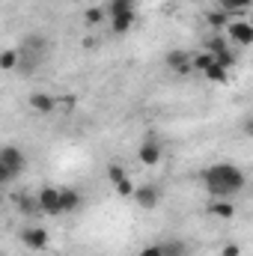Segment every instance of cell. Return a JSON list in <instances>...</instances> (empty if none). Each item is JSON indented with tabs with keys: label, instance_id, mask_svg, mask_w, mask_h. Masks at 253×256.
I'll use <instances>...</instances> for the list:
<instances>
[{
	"label": "cell",
	"instance_id": "obj_22",
	"mask_svg": "<svg viewBox=\"0 0 253 256\" xmlns=\"http://www.w3.org/2000/svg\"><path fill=\"white\" fill-rule=\"evenodd\" d=\"M108 179H110V185H116V182H122V179H128V170L122 167V164H108Z\"/></svg>",
	"mask_w": 253,
	"mask_h": 256
},
{
	"label": "cell",
	"instance_id": "obj_5",
	"mask_svg": "<svg viewBox=\"0 0 253 256\" xmlns=\"http://www.w3.org/2000/svg\"><path fill=\"white\" fill-rule=\"evenodd\" d=\"M137 158H140V164H143V167H158V164H161V158H164V143H161V140H155V137L143 140V143L137 146Z\"/></svg>",
	"mask_w": 253,
	"mask_h": 256
},
{
	"label": "cell",
	"instance_id": "obj_28",
	"mask_svg": "<svg viewBox=\"0 0 253 256\" xmlns=\"http://www.w3.org/2000/svg\"><path fill=\"white\" fill-rule=\"evenodd\" d=\"M220 256H242V248H238L236 242H230V244H224V250H220Z\"/></svg>",
	"mask_w": 253,
	"mask_h": 256
},
{
	"label": "cell",
	"instance_id": "obj_11",
	"mask_svg": "<svg viewBox=\"0 0 253 256\" xmlns=\"http://www.w3.org/2000/svg\"><path fill=\"white\" fill-rule=\"evenodd\" d=\"M27 104H30V110L33 114H51L54 108H57V98L51 96V92H30V98H27Z\"/></svg>",
	"mask_w": 253,
	"mask_h": 256
},
{
	"label": "cell",
	"instance_id": "obj_13",
	"mask_svg": "<svg viewBox=\"0 0 253 256\" xmlns=\"http://www.w3.org/2000/svg\"><path fill=\"white\" fill-rule=\"evenodd\" d=\"M208 214L218 220H232L236 218V202L232 200H212L208 202Z\"/></svg>",
	"mask_w": 253,
	"mask_h": 256
},
{
	"label": "cell",
	"instance_id": "obj_18",
	"mask_svg": "<svg viewBox=\"0 0 253 256\" xmlns=\"http://www.w3.org/2000/svg\"><path fill=\"white\" fill-rule=\"evenodd\" d=\"M18 66V48H3L0 51V68L3 72H15Z\"/></svg>",
	"mask_w": 253,
	"mask_h": 256
},
{
	"label": "cell",
	"instance_id": "obj_8",
	"mask_svg": "<svg viewBox=\"0 0 253 256\" xmlns=\"http://www.w3.org/2000/svg\"><path fill=\"white\" fill-rule=\"evenodd\" d=\"M164 63H167L170 72H176V74H188L190 72V51H185V48H173V51H167Z\"/></svg>",
	"mask_w": 253,
	"mask_h": 256
},
{
	"label": "cell",
	"instance_id": "obj_9",
	"mask_svg": "<svg viewBox=\"0 0 253 256\" xmlns=\"http://www.w3.org/2000/svg\"><path fill=\"white\" fill-rule=\"evenodd\" d=\"M84 206V194L78 188H60V214H72Z\"/></svg>",
	"mask_w": 253,
	"mask_h": 256
},
{
	"label": "cell",
	"instance_id": "obj_27",
	"mask_svg": "<svg viewBox=\"0 0 253 256\" xmlns=\"http://www.w3.org/2000/svg\"><path fill=\"white\" fill-rule=\"evenodd\" d=\"M12 179H15V176H12V173H9V167L0 161V188H3V185H9Z\"/></svg>",
	"mask_w": 253,
	"mask_h": 256
},
{
	"label": "cell",
	"instance_id": "obj_30",
	"mask_svg": "<svg viewBox=\"0 0 253 256\" xmlns=\"http://www.w3.org/2000/svg\"><path fill=\"white\" fill-rule=\"evenodd\" d=\"M0 256H3V254H0Z\"/></svg>",
	"mask_w": 253,
	"mask_h": 256
},
{
	"label": "cell",
	"instance_id": "obj_23",
	"mask_svg": "<svg viewBox=\"0 0 253 256\" xmlns=\"http://www.w3.org/2000/svg\"><path fill=\"white\" fill-rule=\"evenodd\" d=\"M161 250L164 256H185V242H161Z\"/></svg>",
	"mask_w": 253,
	"mask_h": 256
},
{
	"label": "cell",
	"instance_id": "obj_16",
	"mask_svg": "<svg viewBox=\"0 0 253 256\" xmlns=\"http://www.w3.org/2000/svg\"><path fill=\"white\" fill-rule=\"evenodd\" d=\"M250 6L253 0H218V9L226 15H244V12H250Z\"/></svg>",
	"mask_w": 253,
	"mask_h": 256
},
{
	"label": "cell",
	"instance_id": "obj_26",
	"mask_svg": "<svg viewBox=\"0 0 253 256\" xmlns=\"http://www.w3.org/2000/svg\"><path fill=\"white\" fill-rule=\"evenodd\" d=\"M114 188H116V194H120V196H131V191H134V182H131V179H122V182H116Z\"/></svg>",
	"mask_w": 253,
	"mask_h": 256
},
{
	"label": "cell",
	"instance_id": "obj_24",
	"mask_svg": "<svg viewBox=\"0 0 253 256\" xmlns=\"http://www.w3.org/2000/svg\"><path fill=\"white\" fill-rule=\"evenodd\" d=\"M102 18H104V9H102V6H92V9H86V12H84V21H86L90 27H92V24H98Z\"/></svg>",
	"mask_w": 253,
	"mask_h": 256
},
{
	"label": "cell",
	"instance_id": "obj_7",
	"mask_svg": "<svg viewBox=\"0 0 253 256\" xmlns=\"http://www.w3.org/2000/svg\"><path fill=\"white\" fill-rule=\"evenodd\" d=\"M0 161L9 167V173H12L15 179L27 170V155H24V149H18V146H0Z\"/></svg>",
	"mask_w": 253,
	"mask_h": 256
},
{
	"label": "cell",
	"instance_id": "obj_29",
	"mask_svg": "<svg viewBox=\"0 0 253 256\" xmlns=\"http://www.w3.org/2000/svg\"><path fill=\"white\" fill-rule=\"evenodd\" d=\"M188 3H196V0H188Z\"/></svg>",
	"mask_w": 253,
	"mask_h": 256
},
{
	"label": "cell",
	"instance_id": "obj_2",
	"mask_svg": "<svg viewBox=\"0 0 253 256\" xmlns=\"http://www.w3.org/2000/svg\"><path fill=\"white\" fill-rule=\"evenodd\" d=\"M224 36L226 42H236L238 48H250L253 45V24L244 18H230L226 27H224Z\"/></svg>",
	"mask_w": 253,
	"mask_h": 256
},
{
	"label": "cell",
	"instance_id": "obj_14",
	"mask_svg": "<svg viewBox=\"0 0 253 256\" xmlns=\"http://www.w3.org/2000/svg\"><path fill=\"white\" fill-rule=\"evenodd\" d=\"M15 206H18V212H21L24 218H39V214H42V208H39V202H36L33 194H18V196H15Z\"/></svg>",
	"mask_w": 253,
	"mask_h": 256
},
{
	"label": "cell",
	"instance_id": "obj_19",
	"mask_svg": "<svg viewBox=\"0 0 253 256\" xmlns=\"http://www.w3.org/2000/svg\"><path fill=\"white\" fill-rule=\"evenodd\" d=\"M224 48H230L226 36H208V39L202 42V51H206V54H218V51H224Z\"/></svg>",
	"mask_w": 253,
	"mask_h": 256
},
{
	"label": "cell",
	"instance_id": "obj_3",
	"mask_svg": "<svg viewBox=\"0 0 253 256\" xmlns=\"http://www.w3.org/2000/svg\"><path fill=\"white\" fill-rule=\"evenodd\" d=\"M18 238H21V244H24L27 250H33V254H39V250H48V244H51V236H48V230H45V226H39V224H30V226H24V230L18 232Z\"/></svg>",
	"mask_w": 253,
	"mask_h": 256
},
{
	"label": "cell",
	"instance_id": "obj_6",
	"mask_svg": "<svg viewBox=\"0 0 253 256\" xmlns=\"http://www.w3.org/2000/svg\"><path fill=\"white\" fill-rule=\"evenodd\" d=\"M33 196H36V202H39L42 214L60 218V188H54V185H45V188H39Z\"/></svg>",
	"mask_w": 253,
	"mask_h": 256
},
{
	"label": "cell",
	"instance_id": "obj_17",
	"mask_svg": "<svg viewBox=\"0 0 253 256\" xmlns=\"http://www.w3.org/2000/svg\"><path fill=\"white\" fill-rule=\"evenodd\" d=\"M206 80H212V84H230V72L224 68V66H218V63H212V66H206L202 72H200Z\"/></svg>",
	"mask_w": 253,
	"mask_h": 256
},
{
	"label": "cell",
	"instance_id": "obj_25",
	"mask_svg": "<svg viewBox=\"0 0 253 256\" xmlns=\"http://www.w3.org/2000/svg\"><path fill=\"white\" fill-rule=\"evenodd\" d=\"M137 256H164V250H161V242H158V244H146V248H140V250H137Z\"/></svg>",
	"mask_w": 253,
	"mask_h": 256
},
{
	"label": "cell",
	"instance_id": "obj_1",
	"mask_svg": "<svg viewBox=\"0 0 253 256\" xmlns=\"http://www.w3.org/2000/svg\"><path fill=\"white\" fill-rule=\"evenodd\" d=\"M202 185H206L212 200H236L244 191L248 176H244V170L238 164L220 161V164H212V167L202 170Z\"/></svg>",
	"mask_w": 253,
	"mask_h": 256
},
{
	"label": "cell",
	"instance_id": "obj_20",
	"mask_svg": "<svg viewBox=\"0 0 253 256\" xmlns=\"http://www.w3.org/2000/svg\"><path fill=\"white\" fill-rule=\"evenodd\" d=\"M212 57H214V63L224 66L226 72H232V68H236V63H238V57H236L230 48H224V51H218V54H212Z\"/></svg>",
	"mask_w": 253,
	"mask_h": 256
},
{
	"label": "cell",
	"instance_id": "obj_15",
	"mask_svg": "<svg viewBox=\"0 0 253 256\" xmlns=\"http://www.w3.org/2000/svg\"><path fill=\"white\" fill-rule=\"evenodd\" d=\"M137 6V0H108L102 9H104V15L108 18H114V15H126V12H137L134 9Z\"/></svg>",
	"mask_w": 253,
	"mask_h": 256
},
{
	"label": "cell",
	"instance_id": "obj_4",
	"mask_svg": "<svg viewBox=\"0 0 253 256\" xmlns=\"http://www.w3.org/2000/svg\"><path fill=\"white\" fill-rule=\"evenodd\" d=\"M161 196L164 191L155 185V182H146V185H137L134 191H131V200L140 206V208H146V212H152V208H158V202H161Z\"/></svg>",
	"mask_w": 253,
	"mask_h": 256
},
{
	"label": "cell",
	"instance_id": "obj_10",
	"mask_svg": "<svg viewBox=\"0 0 253 256\" xmlns=\"http://www.w3.org/2000/svg\"><path fill=\"white\" fill-rule=\"evenodd\" d=\"M18 51H24V54H33V57L45 60V54H48V39H45V36H39V33H30V36L21 42V48H18Z\"/></svg>",
	"mask_w": 253,
	"mask_h": 256
},
{
	"label": "cell",
	"instance_id": "obj_21",
	"mask_svg": "<svg viewBox=\"0 0 253 256\" xmlns=\"http://www.w3.org/2000/svg\"><path fill=\"white\" fill-rule=\"evenodd\" d=\"M226 21H230V15H226V12H220V9H214V12H208V15H206V24H208V27H214V30H220V33H224Z\"/></svg>",
	"mask_w": 253,
	"mask_h": 256
},
{
	"label": "cell",
	"instance_id": "obj_12",
	"mask_svg": "<svg viewBox=\"0 0 253 256\" xmlns=\"http://www.w3.org/2000/svg\"><path fill=\"white\" fill-rule=\"evenodd\" d=\"M110 21V33L114 36H126L134 30V24H137V12H126V15H114V18H108Z\"/></svg>",
	"mask_w": 253,
	"mask_h": 256
}]
</instances>
